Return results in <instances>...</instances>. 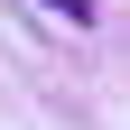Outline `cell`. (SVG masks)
Returning <instances> with one entry per match:
<instances>
[{
    "mask_svg": "<svg viewBox=\"0 0 130 130\" xmlns=\"http://www.w3.org/2000/svg\"><path fill=\"white\" fill-rule=\"evenodd\" d=\"M37 9H56V19H74V28H93V0H37Z\"/></svg>",
    "mask_w": 130,
    "mask_h": 130,
    "instance_id": "cell-1",
    "label": "cell"
}]
</instances>
